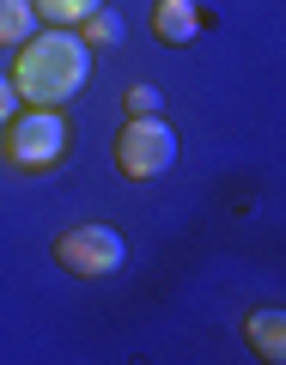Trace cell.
<instances>
[{"label":"cell","mask_w":286,"mask_h":365,"mask_svg":"<svg viewBox=\"0 0 286 365\" xmlns=\"http://www.w3.org/2000/svg\"><path fill=\"white\" fill-rule=\"evenodd\" d=\"M244 341L256 347V359L280 365V359H286V311H256V317H244Z\"/></svg>","instance_id":"cell-6"},{"label":"cell","mask_w":286,"mask_h":365,"mask_svg":"<svg viewBox=\"0 0 286 365\" xmlns=\"http://www.w3.org/2000/svg\"><path fill=\"white\" fill-rule=\"evenodd\" d=\"M91 73V49L79 43V31L49 25V31H31L19 43V61H13V91L25 98L31 110H61Z\"/></svg>","instance_id":"cell-1"},{"label":"cell","mask_w":286,"mask_h":365,"mask_svg":"<svg viewBox=\"0 0 286 365\" xmlns=\"http://www.w3.org/2000/svg\"><path fill=\"white\" fill-rule=\"evenodd\" d=\"M158 110H165L158 86H128V116H158Z\"/></svg>","instance_id":"cell-10"},{"label":"cell","mask_w":286,"mask_h":365,"mask_svg":"<svg viewBox=\"0 0 286 365\" xmlns=\"http://www.w3.org/2000/svg\"><path fill=\"white\" fill-rule=\"evenodd\" d=\"M31 6H37V25H67V31H73L79 19L98 13L104 0H31Z\"/></svg>","instance_id":"cell-7"},{"label":"cell","mask_w":286,"mask_h":365,"mask_svg":"<svg viewBox=\"0 0 286 365\" xmlns=\"http://www.w3.org/2000/svg\"><path fill=\"white\" fill-rule=\"evenodd\" d=\"M55 262H61L67 274H79V280H104V274H122L128 244H122V232H110V225H73V232L55 237Z\"/></svg>","instance_id":"cell-3"},{"label":"cell","mask_w":286,"mask_h":365,"mask_svg":"<svg viewBox=\"0 0 286 365\" xmlns=\"http://www.w3.org/2000/svg\"><path fill=\"white\" fill-rule=\"evenodd\" d=\"M153 31L165 43H195L201 37V6L195 0H158L153 6Z\"/></svg>","instance_id":"cell-5"},{"label":"cell","mask_w":286,"mask_h":365,"mask_svg":"<svg viewBox=\"0 0 286 365\" xmlns=\"http://www.w3.org/2000/svg\"><path fill=\"white\" fill-rule=\"evenodd\" d=\"M116 165H122V177H134V182L165 177V170L177 165V134H170V122L128 116V128H122V140H116Z\"/></svg>","instance_id":"cell-4"},{"label":"cell","mask_w":286,"mask_h":365,"mask_svg":"<svg viewBox=\"0 0 286 365\" xmlns=\"http://www.w3.org/2000/svg\"><path fill=\"white\" fill-rule=\"evenodd\" d=\"M13 110H19V91H13V79H6V73H0V122H6V116H13Z\"/></svg>","instance_id":"cell-11"},{"label":"cell","mask_w":286,"mask_h":365,"mask_svg":"<svg viewBox=\"0 0 286 365\" xmlns=\"http://www.w3.org/2000/svg\"><path fill=\"white\" fill-rule=\"evenodd\" d=\"M0 134H6V165L13 170H55L67 153V122L61 110H25V116H6L0 122Z\"/></svg>","instance_id":"cell-2"},{"label":"cell","mask_w":286,"mask_h":365,"mask_svg":"<svg viewBox=\"0 0 286 365\" xmlns=\"http://www.w3.org/2000/svg\"><path fill=\"white\" fill-rule=\"evenodd\" d=\"M79 43H86V49H91V43H122V19L110 13V6L86 13V19H79Z\"/></svg>","instance_id":"cell-9"},{"label":"cell","mask_w":286,"mask_h":365,"mask_svg":"<svg viewBox=\"0 0 286 365\" xmlns=\"http://www.w3.org/2000/svg\"><path fill=\"white\" fill-rule=\"evenodd\" d=\"M37 31V6L31 0H0V43H25Z\"/></svg>","instance_id":"cell-8"}]
</instances>
